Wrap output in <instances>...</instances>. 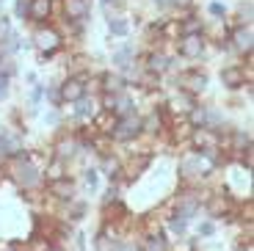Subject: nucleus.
<instances>
[{"mask_svg": "<svg viewBox=\"0 0 254 251\" xmlns=\"http://www.w3.org/2000/svg\"><path fill=\"white\" fill-rule=\"evenodd\" d=\"M8 174H11V180L17 182L22 190H36V188L45 185L42 169L31 160L28 152H22V155H17L14 160H8Z\"/></svg>", "mask_w": 254, "mask_h": 251, "instance_id": "f257e3e1", "label": "nucleus"}, {"mask_svg": "<svg viewBox=\"0 0 254 251\" xmlns=\"http://www.w3.org/2000/svg\"><path fill=\"white\" fill-rule=\"evenodd\" d=\"M61 44H64V39H61V31H58V28L39 25L36 31H33V47L39 50L42 58H50L53 53H58L61 50Z\"/></svg>", "mask_w": 254, "mask_h": 251, "instance_id": "f03ea898", "label": "nucleus"}, {"mask_svg": "<svg viewBox=\"0 0 254 251\" xmlns=\"http://www.w3.org/2000/svg\"><path fill=\"white\" fill-rule=\"evenodd\" d=\"M80 152H86V146H83V138L75 135V132H61L56 146H53V157L61 160V163H69L72 157H77Z\"/></svg>", "mask_w": 254, "mask_h": 251, "instance_id": "7ed1b4c3", "label": "nucleus"}, {"mask_svg": "<svg viewBox=\"0 0 254 251\" xmlns=\"http://www.w3.org/2000/svg\"><path fill=\"white\" fill-rule=\"evenodd\" d=\"M141 135V116L138 113H127V116H119V119L114 122V130H111V141H122V144H127V141H133Z\"/></svg>", "mask_w": 254, "mask_h": 251, "instance_id": "20e7f679", "label": "nucleus"}, {"mask_svg": "<svg viewBox=\"0 0 254 251\" xmlns=\"http://www.w3.org/2000/svg\"><path fill=\"white\" fill-rule=\"evenodd\" d=\"M210 174H213V169H210V166H207V160H202V157H199L196 152L180 160V177H183L185 182H193V180H207Z\"/></svg>", "mask_w": 254, "mask_h": 251, "instance_id": "39448f33", "label": "nucleus"}, {"mask_svg": "<svg viewBox=\"0 0 254 251\" xmlns=\"http://www.w3.org/2000/svg\"><path fill=\"white\" fill-rule=\"evenodd\" d=\"M177 86H180V91L196 97V94H202L204 88H207V75H204L202 69H185V72L177 75Z\"/></svg>", "mask_w": 254, "mask_h": 251, "instance_id": "423d86ee", "label": "nucleus"}, {"mask_svg": "<svg viewBox=\"0 0 254 251\" xmlns=\"http://www.w3.org/2000/svg\"><path fill=\"white\" fill-rule=\"evenodd\" d=\"M58 94H61V102H77V100H83V97H89L86 77L83 75H69L61 86H58Z\"/></svg>", "mask_w": 254, "mask_h": 251, "instance_id": "0eeeda50", "label": "nucleus"}, {"mask_svg": "<svg viewBox=\"0 0 254 251\" xmlns=\"http://www.w3.org/2000/svg\"><path fill=\"white\" fill-rule=\"evenodd\" d=\"M204 50H207V39H204V33H199V36H177V53L183 58H188V61L202 58Z\"/></svg>", "mask_w": 254, "mask_h": 251, "instance_id": "6e6552de", "label": "nucleus"}, {"mask_svg": "<svg viewBox=\"0 0 254 251\" xmlns=\"http://www.w3.org/2000/svg\"><path fill=\"white\" fill-rule=\"evenodd\" d=\"M119 229H114V224H108L105 221V226H102L100 232L94 235V240H91V251H119Z\"/></svg>", "mask_w": 254, "mask_h": 251, "instance_id": "1a4fd4ad", "label": "nucleus"}, {"mask_svg": "<svg viewBox=\"0 0 254 251\" xmlns=\"http://www.w3.org/2000/svg\"><path fill=\"white\" fill-rule=\"evenodd\" d=\"M133 108H135V102H133V97L130 94H102V111H111L119 119V116H127V113H133Z\"/></svg>", "mask_w": 254, "mask_h": 251, "instance_id": "9d476101", "label": "nucleus"}, {"mask_svg": "<svg viewBox=\"0 0 254 251\" xmlns=\"http://www.w3.org/2000/svg\"><path fill=\"white\" fill-rule=\"evenodd\" d=\"M229 42H232L235 53H241V56H252V50H254V31H252V25H238L235 31L229 33Z\"/></svg>", "mask_w": 254, "mask_h": 251, "instance_id": "9b49d317", "label": "nucleus"}, {"mask_svg": "<svg viewBox=\"0 0 254 251\" xmlns=\"http://www.w3.org/2000/svg\"><path fill=\"white\" fill-rule=\"evenodd\" d=\"M47 193H50L56 201L69 204L72 199H77V185L66 177V180H58V182H47Z\"/></svg>", "mask_w": 254, "mask_h": 251, "instance_id": "f8f14e48", "label": "nucleus"}, {"mask_svg": "<svg viewBox=\"0 0 254 251\" xmlns=\"http://www.w3.org/2000/svg\"><path fill=\"white\" fill-rule=\"evenodd\" d=\"M218 77H221V86L229 88V91H238V88L246 86V69H243L241 63H229V66H224Z\"/></svg>", "mask_w": 254, "mask_h": 251, "instance_id": "ddd939ff", "label": "nucleus"}, {"mask_svg": "<svg viewBox=\"0 0 254 251\" xmlns=\"http://www.w3.org/2000/svg\"><path fill=\"white\" fill-rule=\"evenodd\" d=\"M172 56H166V53H160V50H152L149 56L144 58V72H149V75H166V72L172 69Z\"/></svg>", "mask_w": 254, "mask_h": 251, "instance_id": "4468645a", "label": "nucleus"}, {"mask_svg": "<svg viewBox=\"0 0 254 251\" xmlns=\"http://www.w3.org/2000/svg\"><path fill=\"white\" fill-rule=\"evenodd\" d=\"M64 14L69 22H86L91 17V0H64Z\"/></svg>", "mask_w": 254, "mask_h": 251, "instance_id": "2eb2a0df", "label": "nucleus"}, {"mask_svg": "<svg viewBox=\"0 0 254 251\" xmlns=\"http://www.w3.org/2000/svg\"><path fill=\"white\" fill-rule=\"evenodd\" d=\"M111 63H114V69L119 72V75H122V72H127L135 63V47L130 42H125L122 47H116L114 56H111Z\"/></svg>", "mask_w": 254, "mask_h": 251, "instance_id": "dca6fc26", "label": "nucleus"}, {"mask_svg": "<svg viewBox=\"0 0 254 251\" xmlns=\"http://www.w3.org/2000/svg\"><path fill=\"white\" fill-rule=\"evenodd\" d=\"M199 102H196V97H190V94H185V91H177V94L169 100V113H174V116H188L193 108H196Z\"/></svg>", "mask_w": 254, "mask_h": 251, "instance_id": "f3484780", "label": "nucleus"}, {"mask_svg": "<svg viewBox=\"0 0 254 251\" xmlns=\"http://www.w3.org/2000/svg\"><path fill=\"white\" fill-rule=\"evenodd\" d=\"M53 14V0H31L28 6V19L36 22V25H45Z\"/></svg>", "mask_w": 254, "mask_h": 251, "instance_id": "a211bd4d", "label": "nucleus"}, {"mask_svg": "<svg viewBox=\"0 0 254 251\" xmlns=\"http://www.w3.org/2000/svg\"><path fill=\"white\" fill-rule=\"evenodd\" d=\"M100 83H102V94H122L127 86V77L119 75V72H105L100 77Z\"/></svg>", "mask_w": 254, "mask_h": 251, "instance_id": "6ab92c4d", "label": "nucleus"}, {"mask_svg": "<svg viewBox=\"0 0 254 251\" xmlns=\"http://www.w3.org/2000/svg\"><path fill=\"white\" fill-rule=\"evenodd\" d=\"M177 33H180V36H199V33H204L202 17H196V14H188L185 19H177Z\"/></svg>", "mask_w": 254, "mask_h": 251, "instance_id": "aec40b11", "label": "nucleus"}, {"mask_svg": "<svg viewBox=\"0 0 254 251\" xmlns=\"http://www.w3.org/2000/svg\"><path fill=\"white\" fill-rule=\"evenodd\" d=\"M229 138H232V144H229V152L232 155H243V152L252 149V135L243 130H232L229 132Z\"/></svg>", "mask_w": 254, "mask_h": 251, "instance_id": "412c9836", "label": "nucleus"}, {"mask_svg": "<svg viewBox=\"0 0 254 251\" xmlns=\"http://www.w3.org/2000/svg\"><path fill=\"white\" fill-rule=\"evenodd\" d=\"M141 243H144V251H172V243L163 232H149L146 240H141Z\"/></svg>", "mask_w": 254, "mask_h": 251, "instance_id": "4be33fe9", "label": "nucleus"}, {"mask_svg": "<svg viewBox=\"0 0 254 251\" xmlns=\"http://www.w3.org/2000/svg\"><path fill=\"white\" fill-rule=\"evenodd\" d=\"M42 177H45L47 182H58V180H66V163H61V160H56V157H53L50 163L45 166V171H42Z\"/></svg>", "mask_w": 254, "mask_h": 251, "instance_id": "5701e85b", "label": "nucleus"}, {"mask_svg": "<svg viewBox=\"0 0 254 251\" xmlns=\"http://www.w3.org/2000/svg\"><path fill=\"white\" fill-rule=\"evenodd\" d=\"M86 213H89V204H86L83 199H72L69 204H66V218L64 221H83Z\"/></svg>", "mask_w": 254, "mask_h": 251, "instance_id": "b1692460", "label": "nucleus"}, {"mask_svg": "<svg viewBox=\"0 0 254 251\" xmlns=\"http://www.w3.org/2000/svg\"><path fill=\"white\" fill-rule=\"evenodd\" d=\"M75 105H77V108H75V116H77V119H94L97 111H100V108H97V102H94V100H89V97L77 100Z\"/></svg>", "mask_w": 254, "mask_h": 251, "instance_id": "393cba45", "label": "nucleus"}, {"mask_svg": "<svg viewBox=\"0 0 254 251\" xmlns=\"http://www.w3.org/2000/svg\"><path fill=\"white\" fill-rule=\"evenodd\" d=\"M207 111H210V108L196 105L193 111L188 113V125H190V130H202V127H207Z\"/></svg>", "mask_w": 254, "mask_h": 251, "instance_id": "a878e982", "label": "nucleus"}, {"mask_svg": "<svg viewBox=\"0 0 254 251\" xmlns=\"http://www.w3.org/2000/svg\"><path fill=\"white\" fill-rule=\"evenodd\" d=\"M166 226H169V232L174 235V238H185V232H188V221H183L180 215H169L166 218Z\"/></svg>", "mask_w": 254, "mask_h": 251, "instance_id": "bb28decb", "label": "nucleus"}, {"mask_svg": "<svg viewBox=\"0 0 254 251\" xmlns=\"http://www.w3.org/2000/svg\"><path fill=\"white\" fill-rule=\"evenodd\" d=\"M108 31H111V36H127L130 33V22L125 17H114V19H108Z\"/></svg>", "mask_w": 254, "mask_h": 251, "instance_id": "cd10ccee", "label": "nucleus"}, {"mask_svg": "<svg viewBox=\"0 0 254 251\" xmlns=\"http://www.w3.org/2000/svg\"><path fill=\"white\" fill-rule=\"evenodd\" d=\"M83 188L89 190V193H97V188H100V171H97V169H86V171H83Z\"/></svg>", "mask_w": 254, "mask_h": 251, "instance_id": "c85d7f7f", "label": "nucleus"}, {"mask_svg": "<svg viewBox=\"0 0 254 251\" xmlns=\"http://www.w3.org/2000/svg\"><path fill=\"white\" fill-rule=\"evenodd\" d=\"M216 229H218V226H216V221L204 218L202 224H199V229H196V232H199V238H213V235H216Z\"/></svg>", "mask_w": 254, "mask_h": 251, "instance_id": "c756f323", "label": "nucleus"}, {"mask_svg": "<svg viewBox=\"0 0 254 251\" xmlns=\"http://www.w3.org/2000/svg\"><path fill=\"white\" fill-rule=\"evenodd\" d=\"M28 6H31V0H14V17L28 19Z\"/></svg>", "mask_w": 254, "mask_h": 251, "instance_id": "7c9ffc66", "label": "nucleus"}, {"mask_svg": "<svg viewBox=\"0 0 254 251\" xmlns=\"http://www.w3.org/2000/svg\"><path fill=\"white\" fill-rule=\"evenodd\" d=\"M119 251H144V243L135 240V238H127V240H122V243H119Z\"/></svg>", "mask_w": 254, "mask_h": 251, "instance_id": "2f4dec72", "label": "nucleus"}, {"mask_svg": "<svg viewBox=\"0 0 254 251\" xmlns=\"http://www.w3.org/2000/svg\"><path fill=\"white\" fill-rule=\"evenodd\" d=\"M160 83V77L158 75H149V72H144V75L138 77V86H144V88H155Z\"/></svg>", "mask_w": 254, "mask_h": 251, "instance_id": "473e14b6", "label": "nucleus"}, {"mask_svg": "<svg viewBox=\"0 0 254 251\" xmlns=\"http://www.w3.org/2000/svg\"><path fill=\"white\" fill-rule=\"evenodd\" d=\"M42 97H45V86H39V83H33V91H31V105L36 108L39 102H42Z\"/></svg>", "mask_w": 254, "mask_h": 251, "instance_id": "72a5a7b5", "label": "nucleus"}, {"mask_svg": "<svg viewBox=\"0 0 254 251\" xmlns=\"http://www.w3.org/2000/svg\"><path fill=\"white\" fill-rule=\"evenodd\" d=\"M45 94L47 97H50V102H53V105H61V94H58V86H45Z\"/></svg>", "mask_w": 254, "mask_h": 251, "instance_id": "f704fd0d", "label": "nucleus"}, {"mask_svg": "<svg viewBox=\"0 0 254 251\" xmlns=\"http://www.w3.org/2000/svg\"><path fill=\"white\" fill-rule=\"evenodd\" d=\"M207 11L213 14V17H221V19H224V14H227V8H224L221 3H218V0H213V3L207 6Z\"/></svg>", "mask_w": 254, "mask_h": 251, "instance_id": "c9c22d12", "label": "nucleus"}, {"mask_svg": "<svg viewBox=\"0 0 254 251\" xmlns=\"http://www.w3.org/2000/svg\"><path fill=\"white\" fill-rule=\"evenodd\" d=\"M193 0H169V8H190Z\"/></svg>", "mask_w": 254, "mask_h": 251, "instance_id": "e433bc0d", "label": "nucleus"}, {"mask_svg": "<svg viewBox=\"0 0 254 251\" xmlns=\"http://www.w3.org/2000/svg\"><path fill=\"white\" fill-rule=\"evenodd\" d=\"M75 246H77V251L86 249V238H83V232H77V235H75Z\"/></svg>", "mask_w": 254, "mask_h": 251, "instance_id": "4c0bfd02", "label": "nucleus"}, {"mask_svg": "<svg viewBox=\"0 0 254 251\" xmlns=\"http://www.w3.org/2000/svg\"><path fill=\"white\" fill-rule=\"evenodd\" d=\"M155 6H158V8H169V0H155Z\"/></svg>", "mask_w": 254, "mask_h": 251, "instance_id": "58836bf2", "label": "nucleus"}]
</instances>
